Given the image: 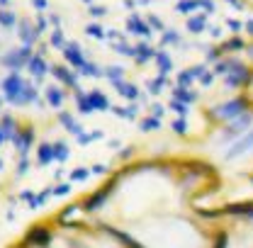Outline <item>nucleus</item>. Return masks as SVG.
Segmentation results:
<instances>
[{
  "label": "nucleus",
  "mask_w": 253,
  "mask_h": 248,
  "mask_svg": "<svg viewBox=\"0 0 253 248\" xmlns=\"http://www.w3.org/2000/svg\"><path fill=\"white\" fill-rule=\"evenodd\" d=\"M221 165L195 149L126 158L5 248H226Z\"/></svg>",
  "instance_id": "1"
},
{
  "label": "nucleus",
  "mask_w": 253,
  "mask_h": 248,
  "mask_svg": "<svg viewBox=\"0 0 253 248\" xmlns=\"http://www.w3.org/2000/svg\"><path fill=\"white\" fill-rule=\"evenodd\" d=\"M241 10H246V12H253V0H234Z\"/></svg>",
  "instance_id": "2"
}]
</instances>
